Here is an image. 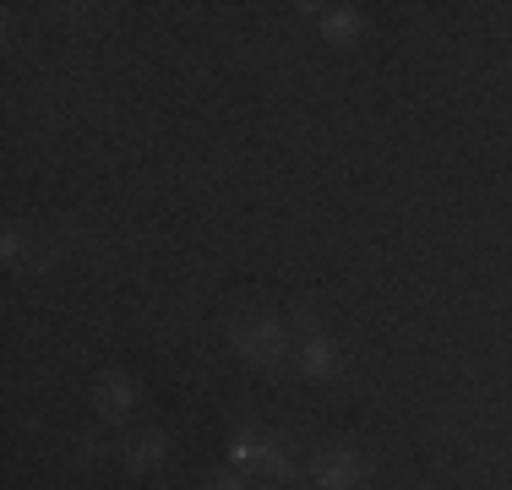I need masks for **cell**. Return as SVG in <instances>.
<instances>
[{
    "mask_svg": "<svg viewBox=\"0 0 512 490\" xmlns=\"http://www.w3.org/2000/svg\"><path fill=\"white\" fill-rule=\"evenodd\" d=\"M355 28H360V22H355V11H349V6H338L333 17L322 22V33H327L333 44H349V39H355Z\"/></svg>",
    "mask_w": 512,
    "mask_h": 490,
    "instance_id": "ba28073f",
    "label": "cell"
},
{
    "mask_svg": "<svg viewBox=\"0 0 512 490\" xmlns=\"http://www.w3.org/2000/svg\"><path fill=\"white\" fill-rule=\"evenodd\" d=\"M131 398H137V382H131L126 371H104L99 387H93V403H99L104 420H120V414L131 409Z\"/></svg>",
    "mask_w": 512,
    "mask_h": 490,
    "instance_id": "277c9868",
    "label": "cell"
},
{
    "mask_svg": "<svg viewBox=\"0 0 512 490\" xmlns=\"http://www.w3.org/2000/svg\"><path fill=\"white\" fill-rule=\"evenodd\" d=\"M213 490H240V480H213Z\"/></svg>",
    "mask_w": 512,
    "mask_h": 490,
    "instance_id": "30bf717a",
    "label": "cell"
},
{
    "mask_svg": "<svg viewBox=\"0 0 512 490\" xmlns=\"http://www.w3.org/2000/svg\"><path fill=\"white\" fill-rule=\"evenodd\" d=\"M235 349L246 354L251 365H278L284 349H289V338H284V327H278L267 311H256V316H240L235 322Z\"/></svg>",
    "mask_w": 512,
    "mask_h": 490,
    "instance_id": "6da1fadb",
    "label": "cell"
},
{
    "mask_svg": "<svg viewBox=\"0 0 512 490\" xmlns=\"http://www.w3.org/2000/svg\"><path fill=\"white\" fill-rule=\"evenodd\" d=\"M164 447H169V441H164V436H158V431H148V436H142V441H137V447H131V452H126V469H131V474H148V469H153V463H158V458H164Z\"/></svg>",
    "mask_w": 512,
    "mask_h": 490,
    "instance_id": "8992f818",
    "label": "cell"
},
{
    "mask_svg": "<svg viewBox=\"0 0 512 490\" xmlns=\"http://www.w3.org/2000/svg\"><path fill=\"white\" fill-rule=\"evenodd\" d=\"M300 371L316 376V382H333V376L344 371V360H338V349L327 338H306V349H300Z\"/></svg>",
    "mask_w": 512,
    "mask_h": 490,
    "instance_id": "5b68a950",
    "label": "cell"
},
{
    "mask_svg": "<svg viewBox=\"0 0 512 490\" xmlns=\"http://www.w3.org/2000/svg\"><path fill=\"white\" fill-rule=\"evenodd\" d=\"M365 474V463L355 458L349 447H338V452H322V458L311 463V480L322 485V490H349Z\"/></svg>",
    "mask_w": 512,
    "mask_h": 490,
    "instance_id": "3957f363",
    "label": "cell"
},
{
    "mask_svg": "<svg viewBox=\"0 0 512 490\" xmlns=\"http://www.w3.org/2000/svg\"><path fill=\"white\" fill-rule=\"evenodd\" d=\"M6 262H28V267H50V245H28L22 235H6Z\"/></svg>",
    "mask_w": 512,
    "mask_h": 490,
    "instance_id": "52a82bcc",
    "label": "cell"
},
{
    "mask_svg": "<svg viewBox=\"0 0 512 490\" xmlns=\"http://www.w3.org/2000/svg\"><path fill=\"white\" fill-rule=\"evenodd\" d=\"M289 316H295V327H300V333L322 338V316H316V305H311V300H300V305H295V311H289Z\"/></svg>",
    "mask_w": 512,
    "mask_h": 490,
    "instance_id": "9c48e42d",
    "label": "cell"
},
{
    "mask_svg": "<svg viewBox=\"0 0 512 490\" xmlns=\"http://www.w3.org/2000/svg\"><path fill=\"white\" fill-rule=\"evenodd\" d=\"M229 452H235V463H251V469H267V474H278V480H289V458L278 452V441L267 431H240Z\"/></svg>",
    "mask_w": 512,
    "mask_h": 490,
    "instance_id": "7a4b0ae2",
    "label": "cell"
}]
</instances>
